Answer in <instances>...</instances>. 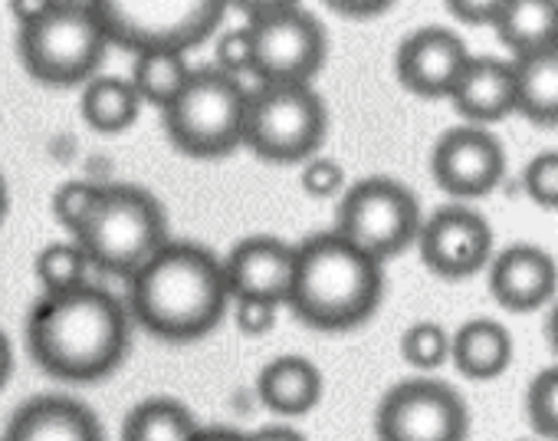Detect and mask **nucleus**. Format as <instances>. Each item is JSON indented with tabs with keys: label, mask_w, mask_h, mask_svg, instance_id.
Listing matches in <instances>:
<instances>
[{
	"label": "nucleus",
	"mask_w": 558,
	"mask_h": 441,
	"mask_svg": "<svg viewBox=\"0 0 558 441\" xmlns=\"http://www.w3.org/2000/svg\"><path fill=\"white\" fill-rule=\"evenodd\" d=\"M132 346V317L102 287L44 297L27 320L34 362L63 382H99L112 376Z\"/></svg>",
	"instance_id": "obj_1"
},
{
	"label": "nucleus",
	"mask_w": 558,
	"mask_h": 441,
	"mask_svg": "<svg viewBox=\"0 0 558 441\" xmlns=\"http://www.w3.org/2000/svg\"><path fill=\"white\" fill-rule=\"evenodd\" d=\"M223 267L204 245L168 241L129 277V317L158 339L191 343L207 336L227 313Z\"/></svg>",
	"instance_id": "obj_2"
},
{
	"label": "nucleus",
	"mask_w": 558,
	"mask_h": 441,
	"mask_svg": "<svg viewBox=\"0 0 558 441\" xmlns=\"http://www.w3.org/2000/svg\"><path fill=\"white\" fill-rule=\"evenodd\" d=\"M385 297V264L362 254L336 231L310 235L296 245L293 287L287 303L323 333H345L375 317Z\"/></svg>",
	"instance_id": "obj_3"
},
{
	"label": "nucleus",
	"mask_w": 558,
	"mask_h": 441,
	"mask_svg": "<svg viewBox=\"0 0 558 441\" xmlns=\"http://www.w3.org/2000/svg\"><path fill=\"white\" fill-rule=\"evenodd\" d=\"M73 238L89 267L112 277L138 274L171 241L161 201L138 184H102L89 221Z\"/></svg>",
	"instance_id": "obj_4"
},
{
	"label": "nucleus",
	"mask_w": 558,
	"mask_h": 441,
	"mask_svg": "<svg viewBox=\"0 0 558 441\" xmlns=\"http://www.w3.org/2000/svg\"><path fill=\"white\" fill-rule=\"evenodd\" d=\"M109 37L96 14V4L50 0L47 11L17 34V53L24 70L44 86H80L89 83L102 67Z\"/></svg>",
	"instance_id": "obj_5"
},
{
	"label": "nucleus",
	"mask_w": 558,
	"mask_h": 441,
	"mask_svg": "<svg viewBox=\"0 0 558 441\" xmlns=\"http://www.w3.org/2000/svg\"><path fill=\"white\" fill-rule=\"evenodd\" d=\"M217 0H96L109 44L142 53H187L223 21Z\"/></svg>",
	"instance_id": "obj_6"
},
{
	"label": "nucleus",
	"mask_w": 558,
	"mask_h": 441,
	"mask_svg": "<svg viewBox=\"0 0 558 441\" xmlns=\"http://www.w3.org/2000/svg\"><path fill=\"white\" fill-rule=\"evenodd\" d=\"M246 99L227 73L191 70L178 99L165 109V132L191 158H223L243 145Z\"/></svg>",
	"instance_id": "obj_7"
},
{
	"label": "nucleus",
	"mask_w": 558,
	"mask_h": 441,
	"mask_svg": "<svg viewBox=\"0 0 558 441\" xmlns=\"http://www.w3.org/2000/svg\"><path fill=\"white\" fill-rule=\"evenodd\" d=\"M421 204L414 191L395 178L372 175L355 181L336 207V235L378 264L404 254L421 231Z\"/></svg>",
	"instance_id": "obj_8"
},
{
	"label": "nucleus",
	"mask_w": 558,
	"mask_h": 441,
	"mask_svg": "<svg viewBox=\"0 0 558 441\" xmlns=\"http://www.w3.org/2000/svg\"><path fill=\"white\" fill-rule=\"evenodd\" d=\"M329 132L326 99L313 86H266L246 103L243 145L272 165L310 162Z\"/></svg>",
	"instance_id": "obj_9"
},
{
	"label": "nucleus",
	"mask_w": 558,
	"mask_h": 441,
	"mask_svg": "<svg viewBox=\"0 0 558 441\" xmlns=\"http://www.w3.org/2000/svg\"><path fill=\"white\" fill-rule=\"evenodd\" d=\"M246 34L253 40V67L269 86H313V76L326 67V27L300 4L250 8Z\"/></svg>",
	"instance_id": "obj_10"
},
{
	"label": "nucleus",
	"mask_w": 558,
	"mask_h": 441,
	"mask_svg": "<svg viewBox=\"0 0 558 441\" xmlns=\"http://www.w3.org/2000/svg\"><path fill=\"white\" fill-rule=\"evenodd\" d=\"M375 434L378 441H466L470 408L447 382L404 379L381 395Z\"/></svg>",
	"instance_id": "obj_11"
},
{
	"label": "nucleus",
	"mask_w": 558,
	"mask_h": 441,
	"mask_svg": "<svg viewBox=\"0 0 558 441\" xmlns=\"http://www.w3.org/2000/svg\"><path fill=\"white\" fill-rule=\"evenodd\" d=\"M414 245L424 267L440 281L476 277L493 261L489 221L466 204H444L424 217Z\"/></svg>",
	"instance_id": "obj_12"
},
{
	"label": "nucleus",
	"mask_w": 558,
	"mask_h": 441,
	"mask_svg": "<svg viewBox=\"0 0 558 441\" xmlns=\"http://www.w3.org/2000/svg\"><path fill=\"white\" fill-rule=\"evenodd\" d=\"M430 175L450 198H486L506 175L502 142L489 129L453 126L434 142Z\"/></svg>",
	"instance_id": "obj_13"
},
{
	"label": "nucleus",
	"mask_w": 558,
	"mask_h": 441,
	"mask_svg": "<svg viewBox=\"0 0 558 441\" xmlns=\"http://www.w3.org/2000/svg\"><path fill=\"white\" fill-rule=\"evenodd\" d=\"M227 294L233 300H259V303H287L293 287L296 248L272 235H253L230 248L220 261Z\"/></svg>",
	"instance_id": "obj_14"
},
{
	"label": "nucleus",
	"mask_w": 558,
	"mask_h": 441,
	"mask_svg": "<svg viewBox=\"0 0 558 441\" xmlns=\"http://www.w3.org/2000/svg\"><path fill=\"white\" fill-rule=\"evenodd\" d=\"M470 60L460 34L447 27H421L408 34L395 53L398 83L421 99H447Z\"/></svg>",
	"instance_id": "obj_15"
},
{
	"label": "nucleus",
	"mask_w": 558,
	"mask_h": 441,
	"mask_svg": "<svg viewBox=\"0 0 558 441\" xmlns=\"http://www.w3.org/2000/svg\"><path fill=\"white\" fill-rule=\"evenodd\" d=\"M489 294L509 313H535L558 294V264L545 248L509 245L489 261Z\"/></svg>",
	"instance_id": "obj_16"
},
{
	"label": "nucleus",
	"mask_w": 558,
	"mask_h": 441,
	"mask_svg": "<svg viewBox=\"0 0 558 441\" xmlns=\"http://www.w3.org/2000/svg\"><path fill=\"white\" fill-rule=\"evenodd\" d=\"M466 126H493L515 112V73L512 60L470 57L447 96Z\"/></svg>",
	"instance_id": "obj_17"
},
{
	"label": "nucleus",
	"mask_w": 558,
	"mask_h": 441,
	"mask_svg": "<svg viewBox=\"0 0 558 441\" xmlns=\"http://www.w3.org/2000/svg\"><path fill=\"white\" fill-rule=\"evenodd\" d=\"M4 441H106L99 415L70 395H37L24 402Z\"/></svg>",
	"instance_id": "obj_18"
},
{
	"label": "nucleus",
	"mask_w": 558,
	"mask_h": 441,
	"mask_svg": "<svg viewBox=\"0 0 558 441\" xmlns=\"http://www.w3.org/2000/svg\"><path fill=\"white\" fill-rule=\"evenodd\" d=\"M256 392L276 415H306L323 398V372L306 356H276L263 366Z\"/></svg>",
	"instance_id": "obj_19"
},
{
	"label": "nucleus",
	"mask_w": 558,
	"mask_h": 441,
	"mask_svg": "<svg viewBox=\"0 0 558 441\" xmlns=\"http://www.w3.org/2000/svg\"><path fill=\"white\" fill-rule=\"evenodd\" d=\"M450 359L463 379H499L512 362V336L496 320H470L450 336Z\"/></svg>",
	"instance_id": "obj_20"
},
{
	"label": "nucleus",
	"mask_w": 558,
	"mask_h": 441,
	"mask_svg": "<svg viewBox=\"0 0 558 441\" xmlns=\"http://www.w3.org/2000/svg\"><path fill=\"white\" fill-rule=\"evenodd\" d=\"M515 112L542 129H558V47L512 60Z\"/></svg>",
	"instance_id": "obj_21"
},
{
	"label": "nucleus",
	"mask_w": 558,
	"mask_h": 441,
	"mask_svg": "<svg viewBox=\"0 0 558 441\" xmlns=\"http://www.w3.org/2000/svg\"><path fill=\"white\" fill-rule=\"evenodd\" d=\"M555 8V0H502L493 31L499 44L512 53V60L551 47Z\"/></svg>",
	"instance_id": "obj_22"
},
{
	"label": "nucleus",
	"mask_w": 558,
	"mask_h": 441,
	"mask_svg": "<svg viewBox=\"0 0 558 441\" xmlns=\"http://www.w3.org/2000/svg\"><path fill=\"white\" fill-rule=\"evenodd\" d=\"M197 431L201 425L191 408L168 395L138 402L122 421V441H194Z\"/></svg>",
	"instance_id": "obj_23"
},
{
	"label": "nucleus",
	"mask_w": 558,
	"mask_h": 441,
	"mask_svg": "<svg viewBox=\"0 0 558 441\" xmlns=\"http://www.w3.org/2000/svg\"><path fill=\"white\" fill-rule=\"evenodd\" d=\"M80 112L96 132L112 135V132H125L129 126H135V119L142 112V99L129 80L96 76L83 86Z\"/></svg>",
	"instance_id": "obj_24"
},
{
	"label": "nucleus",
	"mask_w": 558,
	"mask_h": 441,
	"mask_svg": "<svg viewBox=\"0 0 558 441\" xmlns=\"http://www.w3.org/2000/svg\"><path fill=\"white\" fill-rule=\"evenodd\" d=\"M191 80V67L181 53H142L132 67V90L142 103L158 106L161 112L178 99L184 83Z\"/></svg>",
	"instance_id": "obj_25"
},
{
	"label": "nucleus",
	"mask_w": 558,
	"mask_h": 441,
	"mask_svg": "<svg viewBox=\"0 0 558 441\" xmlns=\"http://www.w3.org/2000/svg\"><path fill=\"white\" fill-rule=\"evenodd\" d=\"M37 277L47 290V297H60V294H73L80 287H86V274H89V261L86 254L73 245H47L37 254Z\"/></svg>",
	"instance_id": "obj_26"
},
{
	"label": "nucleus",
	"mask_w": 558,
	"mask_h": 441,
	"mask_svg": "<svg viewBox=\"0 0 558 441\" xmlns=\"http://www.w3.org/2000/svg\"><path fill=\"white\" fill-rule=\"evenodd\" d=\"M401 356L404 362H411L421 372H434L450 359V336L440 323L434 320H421L411 323L401 336Z\"/></svg>",
	"instance_id": "obj_27"
},
{
	"label": "nucleus",
	"mask_w": 558,
	"mask_h": 441,
	"mask_svg": "<svg viewBox=\"0 0 558 441\" xmlns=\"http://www.w3.org/2000/svg\"><path fill=\"white\" fill-rule=\"evenodd\" d=\"M525 415L538 438L558 441V366L542 369L525 392Z\"/></svg>",
	"instance_id": "obj_28"
},
{
	"label": "nucleus",
	"mask_w": 558,
	"mask_h": 441,
	"mask_svg": "<svg viewBox=\"0 0 558 441\" xmlns=\"http://www.w3.org/2000/svg\"><path fill=\"white\" fill-rule=\"evenodd\" d=\"M99 188L102 184H93V181H66L53 191V217L66 231L76 235L86 225L99 201Z\"/></svg>",
	"instance_id": "obj_29"
},
{
	"label": "nucleus",
	"mask_w": 558,
	"mask_h": 441,
	"mask_svg": "<svg viewBox=\"0 0 558 441\" xmlns=\"http://www.w3.org/2000/svg\"><path fill=\"white\" fill-rule=\"evenodd\" d=\"M522 188L538 207L558 211V148L538 152L525 168H522Z\"/></svg>",
	"instance_id": "obj_30"
},
{
	"label": "nucleus",
	"mask_w": 558,
	"mask_h": 441,
	"mask_svg": "<svg viewBox=\"0 0 558 441\" xmlns=\"http://www.w3.org/2000/svg\"><path fill=\"white\" fill-rule=\"evenodd\" d=\"M300 184L310 198H336L342 194L345 188V168L336 162V158H326V155H313L303 171H300Z\"/></svg>",
	"instance_id": "obj_31"
},
{
	"label": "nucleus",
	"mask_w": 558,
	"mask_h": 441,
	"mask_svg": "<svg viewBox=\"0 0 558 441\" xmlns=\"http://www.w3.org/2000/svg\"><path fill=\"white\" fill-rule=\"evenodd\" d=\"M214 63H217L214 70H220V73H227V76H233V73L253 67V40H250L246 27H243V31H227V34L214 44Z\"/></svg>",
	"instance_id": "obj_32"
},
{
	"label": "nucleus",
	"mask_w": 558,
	"mask_h": 441,
	"mask_svg": "<svg viewBox=\"0 0 558 441\" xmlns=\"http://www.w3.org/2000/svg\"><path fill=\"white\" fill-rule=\"evenodd\" d=\"M276 310L272 303H259V300H236V310H233V323L240 333L246 336H263L276 326Z\"/></svg>",
	"instance_id": "obj_33"
},
{
	"label": "nucleus",
	"mask_w": 558,
	"mask_h": 441,
	"mask_svg": "<svg viewBox=\"0 0 558 441\" xmlns=\"http://www.w3.org/2000/svg\"><path fill=\"white\" fill-rule=\"evenodd\" d=\"M499 4L502 0H480V4H473V0H450L447 11L470 24V27H493L496 24V14H499Z\"/></svg>",
	"instance_id": "obj_34"
},
{
	"label": "nucleus",
	"mask_w": 558,
	"mask_h": 441,
	"mask_svg": "<svg viewBox=\"0 0 558 441\" xmlns=\"http://www.w3.org/2000/svg\"><path fill=\"white\" fill-rule=\"evenodd\" d=\"M332 11H339L342 17H378V14H388L391 11V4L388 0H375V4H352V0H332L329 4Z\"/></svg>",
	"instance_id": "obj_35"
},
{
	"label": "nucleus",
	"mask_w": 558,
	"mask_h": 441,
	"mask_svg": "<svg viewBox=\"0 0 558 441\" xmlns=\"http://www.w3.org/2000/svg\"><path fill=\"white\" fill-rule=\"evenodd\" d=\"M246 441H306V438L290 425H266V428L246 434Z\"/></svg>",
	"instance_id": "obj_36"
},
{
	"label": "nucleus",
	"mask_w": 558,
	"mask_h": 441,
	"mask_svg": "<svg viewBox=\"0 0 558 441\" xmlns=\"http://www.w3.org/2000/svg\"><path fill=\"white\" fill-rule=\"evenodd\" d=\"M11 372H14V349H11V339L4 336V330H0V389L8 385Z\"/></svg>",
	"instance_id": "obj_37"
},
{
	"label": "nucleus",
	"mask_w": 558,
	"mask_h": 441,
	"mask_svg": "<svg viewBox=\"0 0 558 441\" xmlns=\"http://www.w3.org/2000/svg\"><path fill=\"white\" fill-rule=\"evenodd\" d=\"M194 441H246V434H240L233 428H201Z\"/></svg>",
	"instance_id": "obj_38"
},
{
	"label": "nucleus",
	"mask_w": 558,
	"mask_h": 441,
	"mask_svg": "<svg viewBox=\"0 0 558 441\" xmlns=\"http://www.w3.org/2000/svg\"><path fill=\"white\" fill-rule=\"evenodd\" d=\"M47 4H50V0H40V4H24V0H14L11 11L17 14L21 24H27V21H34V17H40V14L47 11Z\"/></svg>",
	"instance_id": "obj_39"
},
{
	"label": "nucleus",
	"mask_w": 558,
	"mask_h": 441,
	"mask_svg": "<svg viewBox=\"0 0 558 441\" xmlns=\"http://www.w3.org/2000/svg\"><path fill=\"white\" fill-rule=\"evenodd\" d=\"M548 343H551V349H555V356H558V303L551 307V313H548Z\"/></svg>",
	"instance_id": "obj_40"
},
{
	"label": "nucleus",
	"mask_w": 558,
	"mask_h": 441,
	"mask_svg": "<svg viewBox=\"0 0 558 441\" xmlns=\"http://www.w3.org/2000/svg\"><path fill=\"white\" fill-rule=\"evenodd\" d=\"M8 207H11V194H8V181L0 178V225H4V217H8Z\"/></svg>",
	"instance_id": "obj_41"
},
{
	"label": "nucleus",
	"mask_w": 558,
	"mask_h": 441,
	"mask_svg": "<svg viewBox=\"0 0 558 441\" xmlns=\"http://www.w3.org/2000/svg\"><path fill=\"white\" fill-rule=\"evenodd\" d=\"M551 47H558V8H555V31H551Z\"/></svg>",
	"instance_id": "obj_42"
},
{
	"label": "nucleus",
	"mask_w": 558,
	"mask_h": 441,
	"mask_svg": "<svg viewBox=\"0 0 558 441\" xmlns=\"http://www.w3.org/2000/svg\"><path fill=\"white\" fill-rule=\"evenodd\" d=\"M525 441H529V438H525Z\"/></svg>",
	"instance_id": "obj_43"
}]
</instances>
